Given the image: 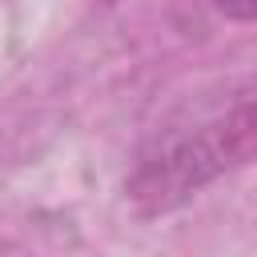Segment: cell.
Returning a JSON list of instances; mask_svg holds the SVG:
<instances>
[{
	"label": "cell",
	"instance_id": "1",
	"mask_svg": "<svg viewBox=\"0 0 257 257\" xmlns=\"http://www.w3.org/2000/svg\"><path fill=\"white\" fill-rule=\"evenodd\" d=\"M249 161H257V88L197 116L193 124L165 128L128 177V197L157 213Z\"/></svg>",
	"mask_w": 257,
	"mask_h": 257
},
{
	"label": "cell",
	"instance_id": "2",
	"mask_svg": "<svg viewBox=\"0 0 257 257\" xmlns=\"http://www.w3.org/2000/svg\"><path fill=\"white\" fill-rule=\"evenodd\" d=\"M213 8L229 20H257V0H213Z\"/></svg>",
	"mask_w": 257,
	"mask_h": 257
}]
</instances>
